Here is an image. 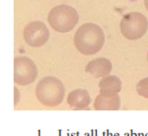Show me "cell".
<instances>
[{
	"mask_svg": "<svg viewBox=\"0 0 148 136\" xmlns=\"http://www.w3.org/2000/svg\"><path fill=\"white\" fill-rule=\"evenodd\" d=\"M105 41L104 32L96 24L86 23L78 28L74 35L76 49L83 55H94L102 49Z\"/></svg>",
	"mask_w": 148,
	"mask_h": 136,
	"instance_id": "1",
	"label": "cell"
},
{
	"mask_svg": "<svg viewBox=\"0 0 148 136\" xmlns=\"http://www.w3.org/2000/svg\"><path fill=\"white\" fill-rule=\"evenodd\" d=\"M36 96L39 103L45 106H58L64 99V85L58 78L53 76L45 77L37 85Z\"/></svg>",
	"mask_w": 148,
	"mask_h": 136,
	"instance_id": "2",
	"label": "cell"
},
{
	"mask_svg": "<svg viewBox=\"0 0 148 136\" xmlns=\"http://www.w3.org/2000/svg\"><path fill=\"white\" fill-rule=\"evenodd\" d=\"M48 21L54 30L67 33L72 30L79 21V14L75 8L68 5H60L49 11Z\"/></svg>",
	"mask_w": 148,
	"mask_h": 136,
	"instance_id": "3",
	"label": "cell"
},
{
	"mask_svg": "<svg viewBox=\"0 0 148 136\" xmlns=\"http://www.w3.org/2000/svg\"><path fill=\"white\" fill-rule=\"evenodd\" d=\"M148 27L145 16L139 12L126 14L120 22L121 33L130 40H136L145 36Z\"/></svg>",
	"mask_w": 148,
	"mask_h": 136,
	"instance_id": "4",
	"label": "cell"
},
{
	"mask_svg": "<svg viewBox=\"0 0 148 136\" xmlns=\"http://www.w3.org/2000/svg\"><path fill=\"white\" fill-rule=\"evenodd\" d=\"M38 77V70L35 63L27 57H18L14 59V81L27 86L35 81Z\"/></svg>",
	"mask_w": 148,
	"mask_h": 136,
	"instance_id": "5",
	"label": "cell"
},
{
	"mask_svg": "<svg viewBox=\"0 0 148 136\" xmlns=\"http://www.w3.org/2000/svg\"><path fill=\"white\" fill-rule=\"evenodd\" d=\"M23 36L27 45L34 48H39L48 42L49 31L43 22L33 21L26 26Z\"/></svg>",
	"mask_w": 148,
	"mask_h": 136,
	"instance_id": "6",
	"label": "cell"
},
{
	"mask_svg": "<svg viewBox=\"0 0 148 136\" xmlns=\"http://www.w3.org/2000/svg\"><path fill=\"white\" fill-rule=\"evenodd\" d=\"M120 107L121 100L115 92H100L94 100L96 111H118Z\"/></svg>",
	"mask_w": 148,
	"mask_h": 136,
	"instance_id": "7",
	"label": "cell"
},
{
	"mask_svg": "<svg viewBox=\"0 0 148 136\" xmlns=\"http://www.w3.org/2000/svg\"><path fill=\"white\" fill-rule=\"evenodd\" d=\"M112 62L105 58H99L90 61L85 68V71L90 73L94 78L105 77L112 71Z\"/></svg>",
	"mask_w": 148,
	"mask_h": 136,
	"instance_id": "8",
	"label": "cell"
},
{
	"mask_svg": "<svg viewBox=\"0 0 148 136\" xmlns=\"http://www.w3.org/2000/svg\"><path fill=\"white\" fill-rule=\"evenodd\" d=\"M68 104L76 109H84L90 103V96L86 90L77 89L70 92L67 98Z\"/></svg>",
	"mask_w": 148,
	"mask_h": 136,
	"instance_id": "9",
	"label": "cell"
},
{
	"mask_svg": "<svg viewBox=\"0 0 148 136\" xmlns=\"http://www.w3.org/2000/svg\"><path fill=\"white\" fill-rule=\"evenodd\" d=\"M100 92H120L122 90V81L117 76L107 75L101 80L99 83Z\"/></svg>",
	"mask_w": 148,
	"mask_h": 136,
	"instance_id": "10",
	"label": "cell"
},
{
	"mask_svg": "<svg viewBox=\"0 0 148 136\" xmlns=\"http://www.w3.org/2000/svg\"><path fill=\"white\" fill-rule=\"evenodd\" d=\"M137 93L142 97L148 99V77L141 80L136 85Z\"/></svg>",
	"mask_w": 148,
	"mask_h": 136,
	"instance_id": "11",
	"label": "cell"
},
{
	"mask_svg": "<svg viewBox=\"0 0 148 136\" xmlns=\"http://www.w3.org/2000/svg\"><path fill=\"white\" fill-rule=\"evenodd\" d=\"M15 92H16V99H15V104H16V103H18V100H19V98H18V96H19V94L18 95V90H16V89L15 90Z\"/></svg>",
	"mask_w": 148,
	"mask_h": 136,
	"instance_id": "12",
	"label": "cell"
},
{
	"mask_svg": "<svg viewBox=\"0 0 148 136\" xmlns=\"http://www.w3.org/2000/svg\"><path fill=\"white\" fill-rule=\"evenodd\" d=\"M145 5L146 9L148 10V0H145Z\"/></svg>",
	"mask_w": 148,
	"mask_h": 136,
	"instance_id": "13",
	"label": "cell"
},
{
	"mask_svg": "<svg viewBox=\"0 0 148 136\" xmlns=\"http://www.w3.org/2000/svg\"><path fill=\"white\" fill-rule=\"evenodd\" d=\"M147 59H148V53H147Z\"/></svg>",
	"mask_w": 148,
	"mask_h": 136,
	"instance_id": "14",
	"label": "cell"
}]
</instances>
